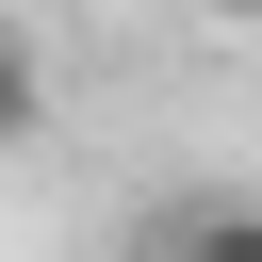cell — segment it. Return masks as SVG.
<instances>
[{"instance_id": "cell-2", "label": "cell", "mask_w": 262, "mask_h": 262, "mask_svg": "<svg viewBox=\"0 0 262 262\" xmlns=\"http://www.w3.org/2000/svg\"><path fill=\"white\" fill-rule=\"evenodd\" d=\"M164 262H262V213H180Z\"/></svg>"}, {"instance_id": "cell-1", "label": "cell", "mask_w": 262, "mask_h": 262, "mask_svg": "<svg viewBox=\"0 0 262 262\" xmlns=\"http://www.w3.org/2000/svg\"><path fill=\"white\" fill-rule=\"evenodd\" d=\"M49 131V66H33V33H0V147H33Z\"/></svg>"}, {"instance_id": "cell-3", "label": "cell", "mask_w": 262, "mask_h": 262, "mask_svg": "<svg viewBox=\"0 0 262 262\" xmlns=\"http://www.w3.org/2000/svg\"><path fill=\"white\" fill-rule=\"evenodd\" d=\"M246 16H262V0H246Z\"/></svg>"}]
</instances>
